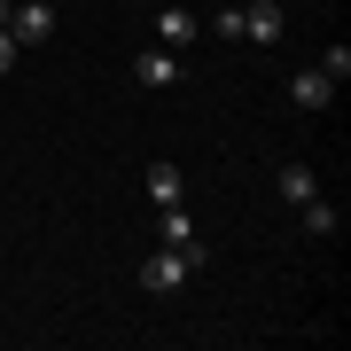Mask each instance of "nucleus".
<instances>
[{
    "mask_svg": "<svg viewBox=\"0 0 351 351\" xmlns=\"http://www.w3.org/2000/svg\"><path fill=\"white\" fill-rule=\"evenodd\" d=\"M289 101L313 117V110H328V101H336V78H328L320 63H313V71H297V78H289Z\"/></svg>",
    "mask_w": 351,
    "mask_h": 351,
    "instance_id": "obj_4",
    "label": "nucleus"
},
{
    "mask_svg": "<svg viewBox=\"0 0 351 351\" xmlns=\"http://www.w3.org/2000/svg\"><path fill=\"white\" fill-rule=\"evenodd\" d=\"M164 250H180V258L211 265V250H203V234H195V219H188V203H164Z\"/></svg>",
    "mask_w": 351,
    "mask_h": 351,
    "instance_id": "obj_2",
    "label": "nucleus"
},
{
    "mask_svg": "<svg viewBox=\"0 0 351 351\" xmlns=\"http://www.w3.org/2000/svg\"><path fill=\"white\" fill-rule=\"evenodd\" d=\"M274 188H281V203H313V195H320V180H313V164H281Z\"/></svg>",
    "mask_w": 351,
    "mask_h": 351,
    "instance_id": "obj_7",
    "label": "nucleus"
},
{
    "mask_svg": "<svg viewBox=\"0 0 351 351\" xmlns=\"http://www.w3.org/2000/svg\"><path fill=\"white\" fill-rule=\"evenodd\" d=\"M0 71H16V32L0 24Z\"/></svg>",
    "mask_w": 351,
    "mask_h": 351,
    "instance_id": "obj_11",
    "label": "nucleus"
},
{
    "mask_svg": "<svg viewBox=\"0 0 351 351\" xmlns=\"http://www.w3.org/2000/svg\"><path fill=\"white\" fill-rule=\"evenodd\" d=\"M320 71H328V78L343 86V78H351V47H328V55H320Z\"/></svg>",
    "mask_w": 351,
    "mask_h": 351,
    "instance_id": "obj_10",
    "label": "nucleus"
},
{
    "mask_svg": "<svg viewBox=\"0 0 351 351\" xmlns=\"http://www.w3.org/2000/svg\"><path fill=\"white\" fill-rule=\"evenodd\" d=\"M47 8H55V0H47Z\"/></svg>",
    "mask_w": 351,
    "mask_h": 351,
    "instance_id": "obj_12",
    "label": "nucleus"
},
{
    "mask_svg": "<svg viewBox=\"0 0 351 351\" xmlns=\"http://www.w3.org/2000/svg\"><path fill=\"white\" fill-rule=\"evenodd\" d=\"M188 281H195V258H180V250H156L141 265V289H149V297H172V289H188Z\"/></svg>",
    "mask_w": 351,
    "mask_h": 351,
    "instance_id": "obj_1",
    "label": "nucleus"
},
{
    "mask_svg": "<svg viewBox=\"0 0 351 351\" xmlns=\"http://www.w3.org/2000/svg\"><path fill=\"white\" fill-rule=\"evenodd\" d=\"M195 32H203V24H195L188 8H156V47H172V55H180V47L195 39Z\"/></svg>",
    "mask_w": 351,
    "mask_h": 351,
    "instance_id": "obj_6",
    "label": "nucleus"
},
{
    "mask_svg": "<svg viewBox=\"0 0 351 351\" xmlns=\"http://www.w3.org/2000/svg\"><path fill=\"white\" fill-rule=\"evenodd\" d=\"M180 78V55L172 47H141V86H172Z\"/></svg>",
    "mask_w": 351,
    "mask_h": 351,
    "instance_id": "obj_8",
    "label": "nucleus"
},
{
    "mask_svg": "<svg viewBox=\"0 0 351 351\" xmlns=\"http://www.w3.org/2000/svg\"><path fill=\"white\" fill-rule=\"evenodd\" d=\"M188 195V180H180V164H149V203L164 211V203H180Z\"/></svg>",
    "mask_w": 351,
    "mask_h": 351,
    "instance_id": "obj_9",
    "label": "nucleus"
},
{
    "mask_svg": "<svg viewBox=\"0 0 351 351\" xmlns=\"http://www.w3.org/2000/svg\"><path fill=\"white\" fill-rule=\"evenodd\" d=\"M8 32H16V47H39L55 32V8L47 0H24V8H8Z\"/></svg>",
    "mask_w": 351,
    "mask_h": 351,
    "instance_id": "obj_3",
    "label": "nucleus"
},
{
    "mask_svg": "<svg viewBox=\"0 0 351 351\" xmlns=\"http://www.w3.org/2000/svg\"><path fill=\"white\" fill-rule=\"evenodd\" d=\"M242 39H258V47L281 39V8H274V0H242Z\"/></svg>",
    "mask_w": 351,
    "mask_h": 351,
    "instance_id": "obj_5",
    "label": "nucleus"
}]
</instances>
